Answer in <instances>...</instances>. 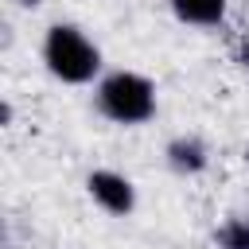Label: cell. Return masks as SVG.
I'll return each instance as SVG.
<instances>
[{"mask_svg": "<svg viewBox=\"0 0 249 249\" xmlns=\"http://www.w3.org/2000/svg\"><path fill=\"white\" fill-rule=\"evenodd\" d=\"M86 187H89L93 202H97L105 214L124 218V214H132V210H136V187H132V179H128V175H121V171L97 167V171H89Z\"/></svg>", "mask_w": 249, "mask_h": 249, "instance_id": "3957f363", "label": "cell"}, {"mask_svg": "<svg viewBox=\"0 0 249 249\" xmlns=\"http://www.w3.org/2000/svg\"><path fill=\"white\" fill-rule=\"evenodd\" d=\"M237 62L249 70V39H241V47H237Z\"/></svg>", "mask_w": 249, "mask_h": 249, "instance_id": "52a82bcc", "label": "cell"}, {"mask_svg": "<svg viewBox=\"0 0 249 249\" xmlns=\"http://www.w3.org/2000/svg\"><path fill=\"white\" fill-rule=\"evenodd\" d=\"M218 249H249V218H226L214 233Z\"/></svg>", "mask_w": 249, "mask_h": 249, "instance_id": "8992f818", "label": "cell"}, {"mask_svg": "<svg viewBox=\"0 0 249 249\" xmlns=\"http://www.w3.org/2000/svg\"><path fill=\"white\" fill-rule=\"evenodd\" d=\"M245 163H249V148H245Z\"/></svg>", "mask_w": 249, "mask_h": 249, "instance_id": "9c48e42d", "label": "cell"}, {"mask_svg": "<svg viewBox=\"0 0 249 249\" xmlns=\"http://www.w3.org/2000/svg\"><path fill=\"white\" fill-rule=\"evenodd\" d=\"M175 19L191 23V27H218L226 19V8L230 0H167Z\"/></svg>", "mask_w": 249, "mask_h": 249, "instance_id": "5b68a950", "label": "cell"}, {"mask_svg": "<svg viewBox=\"0 0 249 249\" xmlns=\"http://www.w3.org/2000/svg\"><path fill=\"white\" fill-rule=\"evenodd\" d=\"M97 113L117 124H144L156 117V86L136 70H113L97 82Z\"/></svg>", "mask_w": 249, "mask_h": 249, "instance_id": "7a4b0ae2", "label": "cell"}, {"mask_svg": "<svg viewBox=\"0 0 249 249\" xmlns=\"http://www.w3.org/2000/svg\"><path fill=\"white\" fill-rule=\"evenodd\" d=\"M163 156H167V167L175 175H198L210 163V152H206V144L198 136H175V140H167Z\"/></svg>", "mask_w": 249, "mask_h": 249, "instance_id": "277c9868", "label": "cell"}, {"mask_svg": "<svg viewBox=\"0 0 249 249\" xmlns=\"http://www.w3.org/2000/svg\"><path fill=\"white\" fill-rule=\"evenodd\" d=\"M43 62L66 86H86L101 74V51L78 23H51L43 35Z\"/></svg>", "mask_w": 249, "mask_h": 249, "instance_id": "6da1fadb", "label": "cell"}, {"mask_svg": "<svg viewBox=\"0 0 249 249\" xmlns=\"http://www.w3.org/2000/svg\"><path fill=\"white\" fill-rule=\"evenodd\" d=\"M16 4H23V8H35V4H39V0H16Z\"/></svg>", "mask_w": 249, "mask_h": 249, "instance_id": "ba28073f", "label": "cell"}]
</instances>
